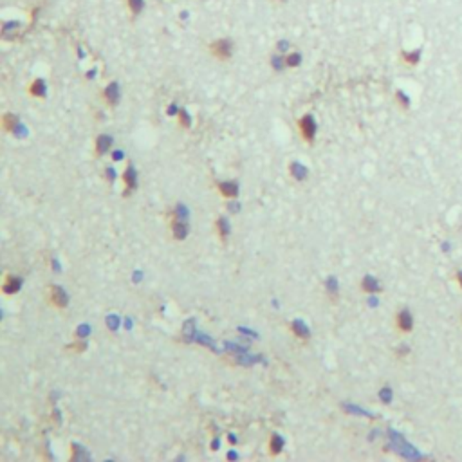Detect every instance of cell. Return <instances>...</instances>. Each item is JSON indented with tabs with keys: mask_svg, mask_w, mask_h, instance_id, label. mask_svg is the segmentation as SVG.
I'll use <instances>...</instances> for the list:
<instances>
[{
	"mask_svg": "<svg viewBox=\"0 0 462 462\" xmlns=\"http://www.w3.org/2000/svg\"><path fill=\"white\" fill-rule=\"evenodd\" d=\"M209 53L217 60L228 62L233 56V42L228 40V38H219V40L209 44Z\"/></svg>",
	"mask_w": 462,
	"mask_h": 462,
	"instance_id": "cell-1",
	"label": "cell"
},
{
	"mask_svg": "<svg viewBox=\"0 0 462 462\" xmlns=\"http://www.w3.org/2000/svg\"><path fill=\"white\" fill-rule=\"evenodd\" d=\"M298 130H300L302 139H305L307 143H313L314 135H316V130H318V127H316V121H314L313 116H311V114L302 116V118L298 120Z\"/></svg>",
	"mask_w": 462,
	"mask_h": 462,
	"instance_id": "cell-2",
	"label": "cell"
},
{
	"mask_svg": "<svg viewBox=\"0 0 462 462\" xmlns=\"http://www.w3.org/2000/svg\"><path fill=\"white\" fill-rule=\"evenodd\" d=\"M396 327H397V330L402 334H408L413 330V316L408 309H401V311L396 314Z\"/></svg>",
	"mask_w": 462,
	"mask_h": 462,
	"instance_id": "cell-3",
	"label": "cell"
},
{
	"mask_svg": "<svg viewBox=\"0 0 462 462\" xmlns=\"http://www.w3.org/2000/svg\"><path fill=\"white\" fill-rule=\"evenodd\" d=\"M49 300L53 302V305L64 309V307H67V303H69V294L65 293V289L60 287V285H53V287H51Z\"/></svg>",
	"mask_w": 462,
	"mask_h": 462,
	"instance_id": "cell-4",
	"label": "cell"
},
{
	"mask_svg": "<svg viewBox=\"0 0 462 462\" xmlns=\"http://www.w3.org/2000/svg\"><path fill=\"white\" fill-rule=\"evenodd\" d=\"M103 100L107 101V105H109V107H114V105H118V101H120V85L116 83V81H112V83H109L107 87H105Z\"/></svg>",
	"mask_w": 462,
	"mask_h": 462,
	"instance_id": "cell-5",
	"label": "cell"
},
{
	"mask_svg": "<svg viewBox=\"0 0 462 462\" xmlns=\"http://www.w3.org/2000/svg\"><path fill=\"white\" fill-rule=\"evenodd\" d=\"M421 55L422 51L421 49H415V51H401V62L404 65H408V67H415V65L421 62Z\"/></svg>",
	"mask_w": 462,
	"mask_h": 462,
	"instance_id": "cell-6",
	"label": "cell"
},
{
	"mask_svg": "<svg viewBox=\"0 0 462 462\" xmlns=\"http://www.w3.org/2000/svg\"><path fill=\"white\" fill-rule=\"evenodd\" d=\"M172 235H174V239H177V240L186 239V237H188V224H186V220L174 219V222H172Z\"/></svg>",
	"mask_w": 462,
	"mask_h": 462,
	"instance_id": "cell-7",
	"label": "cell"
},
{
	"mask_svg": "<svg viewBox=\"0 0 462 462\" xmlns=\"http://www.w3.org/2000/svg\"><path fill=\"white\" fill-rule=\"evenodd\" d=\"M27 90H29V94L33 96V98H45V94H47V85H45L44 80L36 78V80L31 81Z\"/></svg>",
	"mask_w": 462,
	"mask_h": 462,
	"instance_id": "cell-8",
	"label": "cell"
},
{
	"mask_svg": "<svg viewBox=\"0 0 462 462\" xmlns=\"http://www.w3.org/2000/svg\"><path fill=\"white\" fill-rule=\"evenodd\" d=\"M22 287V278H18V276H13V274H9L7 278H5L4 285H2V289H4L5 294H15L18 293Z\"/></svg>",
	"mask_w": 462,
	"mask_h": 462,
	"instance_id": "cell-9",
	"label": "cell"
},
{
	"mask_svg": "<svg viewBox=\"0 0 462 462\" xmlns=\"http://www.w3.org/2000/svg\"><path fill=\"white\" fill-rule=\"evenodd\" d=\"M112 137L110 135H107V134H101L98 139H96V155H103V154H107L110 150V146H112Z\"/></svg>",
	"mask_w": 462,
	"mask_h": 462,
	"instance_id": "cell-10",
	"label": "cell"
},
{
	"mask_svg": "<svg viewBox=\"0 0 462 462\" xmlns=\"http://www.w3.org/2000/svg\"><path fill=\"white\" fill-rule=\"evenodd\" d=\"M219 192L224 195V197H228V199H231V197H237L239 195V184L237 183H219Z\"/></svg>",
	"mask_w": 462,
	"mask_h": 462,
	"instance_id": "cell-11",
	"label": "cell"
},
{
	"mask_svg": "<svg viewBox=\"0 0 462 462\" xmlns=\"http://www.w3.org/2000/svg\"><path fill=\"white\" fill-rule=\"evenodd\" d=\"M291 330H293L294 336H298L300 339H309V336H311L309 327L303 322H300V320H296V322L291 323Z\"/></svg>",
	"mask_w": 462,
	"mask_h": 462,
	"instance_id": "cell-12",
	"label": "cell"
},
{
	"mask_svg": "<svg viewBox=\"0 0 462 462\" xmlns=\"http://www.w3.org/2000/svg\"><path fill=\"white\" fill-rule=\"evenodd\" d=\"M361 289L363 291H368V293H374V291H381V285H379V282L374 276L367 274L361 282Z\"/></svg>",
	"mask_w": 462,
	"mask_h": 462,
	"instance_id": "cell-13",
	"label": "cell"
},
{
	"mask_svg": "<svg viewBox=\"0 0 462 462\" xmlns=\"http://www.w3.org/2000/svg\"><path fill=\"white\" fill-rule=\"evenodd\" d=\"M2 127H4L5 132H15L16 127H18V118L15 114H4L2 118Z\"/></svg>",
	"mask_w": 462,
	"mask_h": 462,
	"instance_id": "cell-14",
	"label": "cell"
},
{
	"mask_svg": "<svg viewBox=\"0 0 462 462\" xmlns=\"http://www.w3.org/2000/svg\"><path fill=\"white\" fill-rule=\"evenodd\" d=\"M125 183H127V188L134 190L137 186V174H135L134 166H129L127 172H125Z\"/></svg>",
	"mask_w": 462,
	"mask_h": 462,
	"instance_id": "cell-15",
	"label": "cell"
},
{
	"mask_svg": "<svg viewBox=\"0 0 462 462\" xmlns=\"http://www.w3.org/2000/svg\"><path fill=\"white\" fill-rule=\"evenodd\" d=\"M283 439L280 437L278 433H274L273 437H271V441H269V448H271V455H278L280 452H282V448H283Z\"/></svg>",
	"mask_w": 462,
	"mask_h": 462,
	"instance_id": "cell-16",
	"label": "cell"
},
{
	"mask_svg": "<svg viewBox=\"0 0 462 462\" xmlns=\"http://www.w3.org/2000/svg\"><path fill=\"white\" fill-rule=\"evenodd\" d=\"M127 7H129V13L132 16L141 15V11L144 7V0H127Z\"/></svg>",
	"mask_w": 462,
	"mask_h": 462,
	"instance_id": "cell-17",
	"label": "cell"
},
{
	"mask_svg": "<svg viewBox=\"0 0 462 462\" xmlns=\"http://www.w3.org/2000/svg\"><path fill=\"white\" fill-rule=\"evenodd\" d=\"M217 231H219L220 239L226 240L228 239V235L231 233V226H229V222L224 217H220L219 220H217Z\"/></svg>",
	"mask_w": 462,
	"mask_h": 462,
	"instance_id": "cell-18",
	"label": "cell"
},
{
	"mask_svg": "<svg viewBox=\"0 0 462 462\" xmlns=\"http://www.w3.org/2000/svg\"><path fill=\"white\" fill-rule=\"evenodd\" d=\"M289 170H291V174H293L294 179L303 181L305 177H307V168H305V166H302L300 163H293Z\"/></svg>",
	"mask_w": 462,
	"mask_h": 462,
	"instance_id": "cell-19",
	"label": "cell"
},
{
	"mask_svg": "<svg viewBox=\"0 0 462 462\" xmlns=\"http://www.w3.org/2000/svg\"><path fill=\"white\" fill-rule=\"evenodd\" d=\"M283 62H285V67H298L300 62H302V55L300 53H289L283 58Z\"/></svg>",
	"mask_w": 462,
	"mask_h": 462,
	"instance_id": "cell-20",
	"label": "cell"
},
{
	"mask_svg": "<svg viewBox=\"0 0 462 462\" xmlns=\"http://www.w3.org/2000/svg\"><path fill=\"white\" fill-rule=\"evenodd\" d=\"M396 100H397V103H399V107H401L402 110H408L410 109V98H408L402 90H397L396 92Z\"/></svg>",
	"mask_w": 462,
	"mask_h": 462,
	"instance_id": "cell-21",
	"label": "cell"
},
{
	"mask_svg": "<svg viewBox=\"0 0 462 462\" xmlns=\"http://www.w3.org/2000/svg\"><path fill=\"white\" fill-rule=\"evenodd\" d=\"M179 123H181V127H184V129H188L190 125H192L190 114L186 112V110H181V112H179Z\"/></svg>",
	"mask_w": 462,
	"mask_h": 462,
	"instance_id": "cell-22",
	"label": "cell"
},
{
	"mask_svg": "<svg viewBox=\"0 0 462 462\" xmlns=\"http://www.w3.org/2000/svg\"><path fill=\"white\" fill-rule=\"evenodd\" d=\"M327 287H329L327 289L329 293H334V294L338 293V283H336V278H329L327 280Z\"/></svg>",
	"mask_w": 462,
	"mask_h": 462,
	"instance_id": "cell-23",
	"label": "cell"
},
{
	"mask_svg": "<svg viewBox=\"0 0 462 462\" xmlns=\"http://www.w3.org/2000/svg\"><path fill=\"white\" fill-rule=\"evenodd\" d=\"M390 397H392V392H390V388H383V392H381V399H383V401H388Z\"/></svg>",
	"mask_w": 462,
	"mask_h": 462,
	"instance_id": "cell-24",
	"label": "cell"
},
{
	"mask_svg": "<svg viewBox=\"0 0 462 462\" xmlns=\"http://www.w3.org/2000/svg\"><path fill=\"white\" fill-rule=\"evenodd\" d=\"M408 352H410V350L406 348V345H401V348H399V352H396V356H397V358H402V356H406Z\"/></svg>",
	"mask_w": 462,
	"mask_h": 462,
	"instance_id": "cell-25",
	"label": "cell"
},
{
	"mask_svg": "<svg viewBox=\"0 0 462 462\" xmlns=\"http://www.w3.org/2000/svg\"><path fill=\"white\" fill-rule=\"evenodd\" d=\"M455 278H457L459 287H461V291H462V271H457V273H455Z\"/></svg>",
	"mask_w": 462,
	"mask_h": 462,
	"instance_id": "cell-26",
	"label": "cell"
},
{
	"mask_svg": "<svg viewBox=\"0 0 462 462\" xmlns=\"http://www.w3.org/2000/svg\"><path fill=\"white\" fill-rule=\"evenodd\" d=\"M229 209H233V211H237V209H239V204H237V202H231V204H229Z\"/></svg>",
	"mask_w": 462,
	"mask_h": 462,
	"instance_id": "cell-27",
	"label": "cell"
},
{
	"mask_svg": "<svg viewBox=\"0 0 462 462\" xmlns=\"http://www.w3.org/2000/svg\"><path fill=\"white\" fill-rule=\"evenodd\" d=\"M274 2H283V0H274Z\"/></svg>",
	"mask_w": 462,
	"mask_h": 462,
	"instance_id": "cell-28",
	"label": "cell"
}]
</instances>
